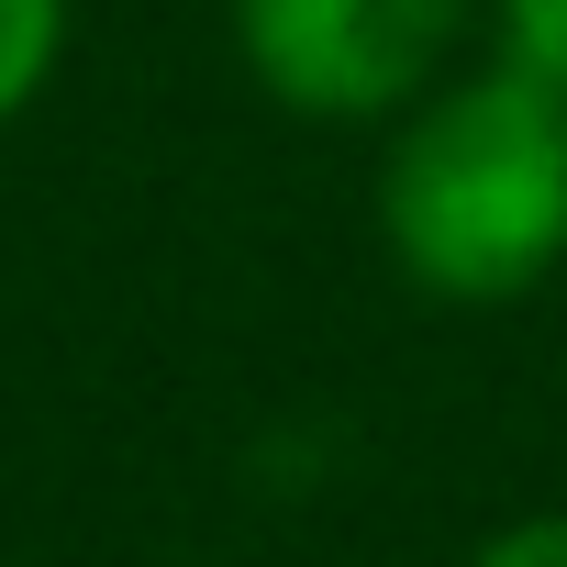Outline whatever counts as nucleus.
Segmentation results:
<instances>
[{"mask_svg": "<svg viewBox=\"0 0 567 567\" xmlns=\"http://www.w3.org/2000/svg\"><path fill=\"white\" fill-rule=\"evenodd\" d=\"M467 567H567V512H523V523H501Z\"/></svg>", "mask_w": 567, "mask_h": 567, "instance_id": "obj_5", "label": "nucleus"}, {"mask_svg": "<svg viewBox=\"0 0 567 567\" xmlns=\"http://www.w3.org/2000/svg\"><path fill=\"white\" fill-rule=\"evenodd\" d=\"M390 267L434 301H523L567 267V79L523 68H445L412 112H390L379 167Z\"/></svg>", "mask_w": 567, "mask_h": 567, "instance_id": "obj_1", "label": "nucleus"}, {"mask_svg": "<svg viewBox=\"0 0 567 567\" xmlns=\"http://www.w3.org/2000/svg\"><path fill=\"white\" fill-rule=\"evenodd\" d=\"M467 12L478 0H234V45L278 112L390 123L456 68Z\"/></svg>", "mask_w": 567, "mask_h": 567, "instance_id": "obj_2", "label": "nucleus"}, {"mask_svg": "<svg viewBox=\"0 0 567 567\" xmlns=\"http://www.w3.org/2000/svg\"><path fill=\"white\" fill-rule=\"evenodd\" d=\"M68 56V0H0V123H23Z\"/></svg>", "mask_w": 567, "mask_h": 567, "instance_id": "obj_3", "label": "nucleus"}, {"mask_svg": "<svg viewBox=\"0 0 567 567\" xmlns=\"http://www.w3.org/2000/svg\"><path fill=\"white\" fill-rule=\"evenodd\" d=\"M489 12H501V45H512L523 68L567 79V0H489Z\"/></svg>", "mask_w": 567, "mask_h": 567, "instance_id": "obj_4", "label": "nucleus"}]
</instances>
